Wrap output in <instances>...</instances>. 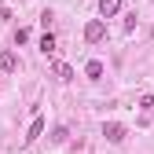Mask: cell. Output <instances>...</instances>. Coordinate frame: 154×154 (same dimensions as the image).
<instances>
[{"label":"cell","instance_id":"6da1fadb","mask_svg":"<svg viewBox=\"0 0 154 154\" xmlns=\"http://www.w3.org/2000/svg\"><path fill=\"white\" fill-rule=\"evenodd\" d=\"M103 37H106V22H103V18H92V22L85 26V41L88 44H99Z\"/></svg>","mask_w":154,"mask_h":154},{"label":"cell","instance_id":"7a4b0ae2","mask_svg":"<svg viewBox=\"0 0 154 154\" xmlns=\"http://www.w3.org/2000/svg\"><path fill=\"white\" fill-rule=\"evenodd\" d=\"M103 136H106L110 143H121V140H125V125H118V121H106V125H103Z\"/></svg>","mask_w":154,"mask_h":154},{"label":"cell","instance_id":"3957f363","mask_svg":"<svg viewBox=\"0 0 154 154\" xmlns=\"http://www.w3.org/2000/svg\"><path fill=\"white\" fill-rule=\"evenodd\" d=\"M37 136H44V118H41V114H37V118H33V125L26 128V143H33Z\"/></svg>","mask_w":154,"mask_h":154},{"label":"cell","instance_id":"277c9868","mask_svg":"<svg viewBox=\"0 0 154 154\" xmlns=\"http://www.w3.org/2000/svg\"><path fill=\"white\" fill-rule=\"evenodd\" d=\"M118 11H121V0H99V15L103 18H114Z\"/></svg>","mask_w":154,"mask_h":154},{"label":"cell","instance_id":"5b68a950","mask_svg":"<svg viewBox=\"0 0 154 154\" xmlns=\"http://www.w3.org/2000/svg\"><path fill=\"white\" fill-rule=\"evenodd\" d=\"M0 70H4V73H15V70H18L15 51H0Z\"/></svg>","mask_w":154,"mask_h":154},{"label":"cell","instance_id":"8992f818","mask_svg":"<svg viewBox=\"0 0 154 154\" xmlns=\"http://www.w3.org/2000/svg\"><path fill=\"white\" fill-rule=\"evenodd\" d=\"M85 73L92 77V81H99V77H103V63H99V59H92V63L85 66Z\"/></svg>","mask_w":154,"mask_h":154},{"label":"cell","instance_id":"52a82bcc","mask_svg":"<svg viewBox=\"0 0 154 154\" xmlns=\"http://www.w3.org/2000/svg\"><path fill=\"white\" fill-rule=\"evenodd\" d=\"M55 73H59V81H73V70H70L66 63H59V66H55Z\"/></svg>","mask_w":154,"mask_h":154},{"label":"cell","instance_id":"ba28073f","mask_svg":"<svg viewBox=\"0 0 154 154\" xmlns=\"http://www.w3.org/2000/svg\"><path fill=\"white\" fill-rule=\"evenodd\" d=\"M41 51H44V55H48V51H55V37H51V33H44V37H41Z\"/></svg>","mask_w":154,"mask_h":154},{"label":"cell","instance_id":"9c48e42d","mask_svg":"<svg viewBox=\"0 0 154 154\" xmlns=\"http://www.w3.org/2000/svg\"><path fill=\"white\" fill-rule=\"evenodd\" d=\"M140 110H143V114L154 110V95H140Z\"/></svg>","mask_w":154,"mask_h":154},{"label":"cell","instance_id":"30bf717a","mask_svg":"<svg viewBox=\"0 0 154 154\" xmlns=\"http://www.w3.org/2000/svg\"><path fill=\"white\" fill-rule=\"evenodd\" d=\"M66 136H70V132H66L63 125H59V128H55V132H51V140H55V143H66Z\"/></svg>","mask_w":154,"mask_h":154},{"label":"cell","instance_id":"8fae6325","mask_svg":"<svg viewBox=\"0 0 154 154\" xmlns=\"http://www.w3.org/2000/svg\"><path fill=\"white\" fill-rule=\"evenodd\" d=\"M29 41V29H15V44H26Z\"/></svg>","mask_w":154,"mask_h":154}]
</instances>
